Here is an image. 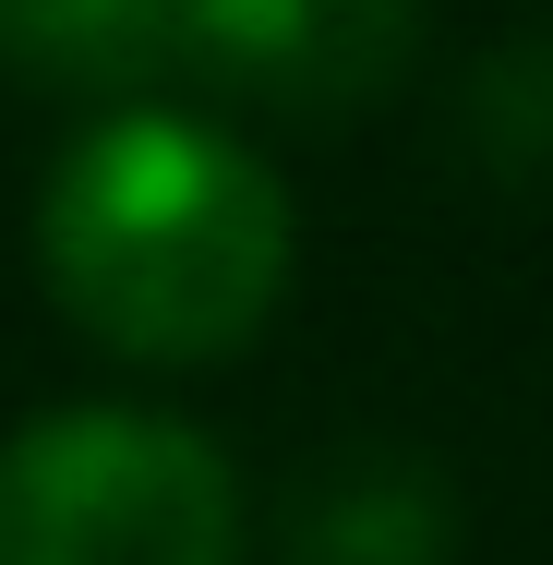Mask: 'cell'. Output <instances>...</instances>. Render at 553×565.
<instances>
[{
    "label": "cell",
    "instance_id": "cell-1",
    "mask_svg": "<svg viewBox=\"0 0 553 565\" xmlns=\"http://www.w3.org/2000/svg\"><path fill=\"white\" fill-rule=\"evenodd\" d=\"M289 193L205 109H97L36 205L61 313L120 361H228L289 301Z\"/></svg>",
    "mask_w": 553,
    "mask_h": 565
},
{
    "label": "cell",
    "instance_id": "cell-2",
    "mask_svg": "<svg viewBox=\"0 0 553 565\" xmlns=\"http://www.w3.org/2000/svg\"><path fill=\"white\" fill-rule=\"evenodd\" d=\"M0 565H241V469L169 409H36L0 434Z\"/></svg>",
    "mask_w": 553,
    "mask_h": 565
},
{
    "label": "cell",
    "instance_id": "cell-3",
    "mask_svg": "<svg viewBox=\"0 0 553 565\" xmlns=\"http://www.w3.org/2000/svg\"><path fill=\"white\" fill-rule=\"evenodd\" d=\"M422 61V12L385 0H169V85H217L241 109L337 120Z\"/></svg>",
    "mask_w": 553,
    "mask_h": 565
},
{
    "label": "cell",
    "instance_id": "cell-4",
    "mask_svg": "<svg viewBox=\"0 0 553 565\" xmlns=\"http://www.w3.org/2000/svg\"><path fill=\"white\" fill-rule=\"evenodd\" d=\"M457 542V505H445V469L410 446H349L301 481L289 505V554L301 565H445Z\"/></svg>",
    "mask_w": 553,
    "mask_h": 565
},
{
    "label": "cell",
    "instance_id": "cell-5",
    "mask_svg": "<svg viewBox=\"0 0 553 565\" xmlns=\"http://www.w3.org/2000/svg\"><path fill=\"white\" fill-rule=\"evenodd\" d=\"M0 73L97 109H157L169 97V0H24L0 12Z\"/></svg>",
    "mask_w": 553,
    "mask_h": 565
}]
</instances>
